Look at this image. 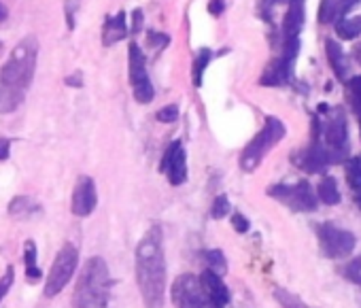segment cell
<instances>
[{"instance_id": "cell-1", "label": "cell", "mask_w": 361, "mask_h": 308, "mask_svg": "<svg viewBox=\"0 0 361 308\" xmlns=\"http://www.w3.org/2000/svg\"><path fill=\"white\" fill-rule=\"evenodd\" d=\"M37 62H39L37 37H26L11 49L5 66L0 68V115L16 113L22 106L32 85Z\"/></svg>"}, {"instance_id": "cell-2", "label": "cell", "mask_w": 361, "mask_h": 308, "mask_svg": "<svg viewBox=\"0 0 361 308\" xmlns=\"http://www.w3.org/2000/svg\"><path fill=\"white\" fill-rule=\"evenodd\" d=\"M136 283L145 302V308H164L166 300V257H164V232L159 226H151L136 247Z\"/></svg>"}, {"instance_id": "cell-3", "label": "cell", "mask_w": 361, "mask_h": 308, "mask_svg": "<svg viewBox=\"0 0 361 308\" xmlns=\"http://www.w3.org/2000/svg\"><path fill=\"white\" fill-rule=\"evenodd\" d=\"M312 138H317L331 160V164L342 162L348 156V125L346 115L340 106H319L312 121Z\"/></svg>"}, {"instance_id": "cell-4", "label": "cell", "mask_w": 361, "mask_h": 308, "mask_svg": "<svg viewBox=\"0 0 361 308\" xmlns=\"http://www.w3.org/2000/svg\"><path fill=\"white\" fill-rule=\"evenodd\" d=\"M111 291V274L109 266L102 257L94 255L83 266L75 293L73 308H106Z\"/></svg>"}, {"instance_id": "cell-5", "label": "cell", "mask_w": 361, "mask_h": 308, "mask_svg": "<svg viewBox=\"0 0 361 308\" xmlns=\"http://www.w3.org/2000/svg\"><path fill=\"white\" fill-rule=\"evenodd\" d=\"M285 134H287V128L279 117H272V115L266 117L264 128L251 138V142L240 153V168L245 173L257 171L259 164L264 162V158L285 138Z\"/></svg>"}, {"instance_id": "cell-6", "label": "cell", "mask_w": 361, "mask_h": 308, "mask_svg": "<svg viewBox=\"0 0 361 308\" xmlns=\"http://www.w3.org/2000/svg\"><path fill=\"white\" fill-rule=\"evenodd\" d=\"M268 196L279 200L283 207H287L293 213H312L317 211L319 198L314 187L308 181H298V183H279L268 187Z\"/></svg>"}, {"instance_id": "cell-7", "label": "cell", "mask_w": 361, "mask_h": 308, "mask_svg": "<svg viewBox=\"0 0 361 308\" xmlns=\"http://www.w3.org/2000/svg\"><path fill=\"white\" fill-rule=\"evenodd\" d=\"M128 77L132 85V96L138 104H151L155 98V87L147 73V56L136 41L128 45Z\"/></svg>"}, {"instance_id": "cell-8", "label": "cell", "mask_w": 361, "mask_h": 308, "mask_svg": "<svg viewBox=\"0 0 361 308\" xmlns=\"http://www.w3.org/2000/svg\"><path fill=\"white\" fill-rule=\"evenodd\" d=\"M317 236H319V245L325 257L329 259H342L348 257L355 247H357V238L353 232L331 223V221H323L317 226Z\"/></svg>"}, {"instance_id": "cell-9", "label": "cell", "mask_w": 361, "mask_h": 308, "mask_svg": "<svg viewBox=\"0 0 361 308\" xmlns=\"http://www.w3.org/2000/svg\"><path fill=\"white\" fill-rule=\"evenodd\" d=\"M77 264H79V251L75 245L66 242L58 251V255L51 264V270L47 274V281H45V295L47 297L58 295L71 283V278L77 270Z\"/></svg>"}, {"instance_id": "cell-10", "label": "cell", "mask_w": 361, "mask_h": 308, "mask_svg": "<svg viewBox=\"0 0 361 308\" xmlns=\"http://www.w3.org/2000/svg\"><path fill=\"white\" fill-rule=\"evenodd\" d=\"M172 302L176 308H215L202 291L200 278L194 274H180L172 285Z\"/></svg>"}, {"instance_id": "cell-11", "label": "cell", "mask_w": 361, "mask_h": 308, "mask_svg": "<svg viewBox=\"0 0 361 308\" xmlns=\"http://www.w3.org/2000/svg\"><path fill=\"white\" fill-rule=\"evenodd\" d=\"M159 173L168 177V183L172 187H178L188 181V153L180 140H172L166 147L164 158L159 162Z\"/></svg>"}, {"instance_id": "cell-12", "label": "cell", "mask_w": 361, "mask_h": 308, "mask_svg": "<svg viewBox=\"0 0 361 308\" xmlns=\"http://www.w3.org/2000/svg\"><path fill=\"white\" fill-rule=\"evenodd\" d=\"M98 204V192H96V183L92 177L83 175L77 179V185L73 190V198H71V211L75 217H90L96 211Z\"/></svg>"}, {"instance_id": "cell-13", "label": "cell", "mask_w": 361, "mask_h": 308, "mask_svg": "<svg viewBox=\"0 0 361 308\" xmlns=\"http://www.w3.org/2000/svg\"><path fill=\"white\" fill-rule=\"evenodd\" d=\"M200 285H202V291L207 293V297L211 300V304L215 308H226L230 304V289L224 283L221 274L207 268L200 276Z\"/></svg>"}, {"instance_id": "cell-14", "label": "cell", "mask_w": 361, "mask_h": 308, "mask_svg": "<svg viewBox=\"0 0 361 308\" xmlns=\"http://www.w3.org/2000/svg\"><path fill=\"white\" fill-rule=\"evenodd\" d=\"M128 35H130V28H128V16H126V11H117L115 16H106L104 18V24H102V45L104 47L117 45Z\"/></svg>"}, {"instance_id": "cell-15", "label": "cell", "mask_w": 361, "mask_h": 308, "mask_svg": "<svg viewBox=\"0 0 361 308\" xmlns=\"http://www.w3.org/2000/svg\"><path fill=\"white\" fill-rule=\"evenodd\" d=\"M289 9L283 20V35L285 39H298L304 26V0H287Z\"/></svg>"}, {"instance_id": "cell-16", "label": "cell", "mask_w": 361, "mask_h": 308, "mask_svg": "<svg viewBox=\"0 0 361 308\" xmlns=\"http://www.w3.org/2000/svg\"><path fill=\"white\" fill-rule=\"evenodd\" d=\"M325 51H327V60H329V64H331L336 77H338L340 81H344V79H346V70H348V62H346V56H344L342 47L338 45V41L327 39V41H325Z\"/></svg>"}, {"instance_id": "cell-17", "label": "cell", "mask_w": 361, "mask_h": 308, "mask_svg": "<svg viewBox=\"0 0 361 308\" xmlns=\"http://www.w3.org/2000/svg\"><path fill=\"white\" fill-rule=\"evenodd\" d=\"M344 171H346V183L353 192V200L361 209V156L350 158L344 164Z\"/></svg>"}, {"instance_id": "cell-18", "label": "cell", "mask_w": 361, "mask_h": 308, "mask_svg": "<svg viewBox=\"0 0 361 308\" xmlns=\"http://www.w3.org/2000/svg\"><path fill=\"white\" fill-rule=\"evenodd\" d=\"M39 213H41V207L30 196H16L9 202V215L13 219H30Z\"/></svg>"}, {"instance_id": "cell-19", "label": "cell", "mask_w": 361, "mask_h": 308, "mask_svg": "<svg viewBox=\"0 0 361 308\" xmlns=\"http://www.w3.org/2000/svg\"><path fill=\"white\" fill-rule=\"evenodd\" d=\"M317 198H319L323 204H329V207L340 204L342 196H340V190H338V183H336L334 177L325 175V177L319 181V185H317Z\"/></svg>"}, {"instance_id": "cell-20", "label": "cell", "mask_w": 361, "mask_h": 308, "mask_svg": "<svg viewBox=\"0 0 361 308\" xmlns=\"http://www.w3.org/2000/svg\"><path fill=\"white\" fill-rule=\"evenodd\" d=\"M213 60V51L211 49H200L196 56H194V64H192V83L194 87H202V81H204V73L209 68Z\"/></svg>"}, {"instance_id": "cell-21", "label": "cell", "mask_w": 361, "mask_h": 308, "mask_svg": "<svg viewBox=\"0 0 361 308\" xmlns=\"http://www.w3.org/2000/svg\"><path fill=\"white\" fill-rule=\"evenodd\" d=\"M336 35L344 41H353L361 35V16H353V18H342L336 22Z\"/></svg>"}, {"instance_id": "cell-22", "label": "cell", "mask_w": 361, "mask_h": 308, "mask_svg": "<svg viewBox=\"0 0 361 308\" xmlns=\"http://www.w3.org/2000/svg\"><path fill=\"white\" fill-rule=\"evenodd\" d=\"M346 98L357 115V121H359V132H361V75L357 77H350L346 81Z\"/></svg>"}, {"instance_id": "cell-23", "label": "cell", "mask_w": 361, "mask_h": 308, "mask_svg": "<svg viewBox=\"0 0 361 308\" xmlns=\"http://www.w3.org/2000/svg\"><path fill=\"white\" fill-rule=\"evenodd\" d=\"M37 255H39V251H37V242L35 240H26V245H24V261H26V276H28V281H39L41 278V268L37 266Z\"/></svg>"}, {"instance_id": "cell-24", "label": "cell", "mask_w": 361, "mask_h": 308, "mask_svg": "<svg viewBox=\"0 0 361 308\" xmlns=\"http://www.w3.org/2000/svg\"><path fill=\"white\" fill-rule=\"evenodd\" d=\"M202 257H204V264H207V268H209V270H213V272H217V274H221V276L228 272V261H226L224 251H219V249H211V251H207Z\"/></svg>"}, {"instance_id": "cell-25", "label": "cell", "mask_w": 361, "mask_h": 308, "mask_svg": "<svg viewBox=\"0 0 361 308\" xmlns=\"http://www.w3.org/2000/svg\"><path fill=\"white\" fill-rule=\"evenodd\" d=\"M274 297H276V302H279L283 308H310L302 297H298L295 293H291V291H287V289H281V287L274 289Z\"/></svg>"}, {"instance_id": "cell-26", "label": "cell", "mask_w": 361, "mask_h": 308, "mask_svg": "<svg viewBox=\"0 0 361 308\" xmlns=\"http://www.w3.org/2000/svg\"><path fill=\"white\" fill-rule=\"evenodd\" d=\"M342 274L348 283L353 285H361V255L350 259L344 268H342Z\"/></svg>"}, {"instance_id": "cell-27", "label": "cell", "mask_w": 361, "mask_h": 308, "mask_svg": "<svg viewBox=\"0 0 361 308\" xmlns=\"http://www.w3.org/2000/svg\"><path fill=\"white\" fill-rule=\"evenodd\" d=\"M147 45L155 51H161L170 45V37L166 32H155V30H149L147 32Z\"/></svg>"}, {"instance_id": "cell-28", "label": "cell", "mask_w": 361, "mask_h": 308, "mask_svg": "<svg viewBox=\"0 0 361 308\" xmlns=\"http://www.w3.org/2000/svg\"><path fill=\"white\" fill-rule=\"evenodd\" d=\"M230 200H228V196L226 194H221V196H217L215 200H213V207H211V217L213 219H224L228 213H230Z\"/></svg>"}, {"instance_id": "cell-29", "label": "cell", "mask_w": 361, "mask_h": 308, "mask_svg": "<svg viewBox=\"0 0 361 308\" xmlns=\"http://www.w3.org/2000/svg\"><path fill=\"white\" fill-rule=\"evenodd\" d=\"M178 115H180L178 104H166V106H161V109L155 113V119H157L159 123H174V121L178 119Z\"/></svg>"}, {"instance_id": "cell-30", "label": "cell", "mask_w": 361, "mask_h": 308, "mask_svg": "<svg viewBox=\"0 0 361 308\" xmlns=\"http://www.w3.org/2000/svg\"><path fill=\"white\" fill-rule=\"evenodd\" d=\"M359 3H361V0H336V16H334V20L338 22V20L346 18L348 11L359 7Z\"/></svg>"}, {"instance_id": "cell-31", "label": "cell", "mask_w": 361, "mask_h": 308, "mask_svg": "<svg viewBox=\"0 0 361 308\" xmlns=\"http://www.w3.org/2000/svg\"><path fill=\"white\" fill-rule=\"evenodd\" d=\"M334 16H336V0H323V3H321V11H319L321 24L334 22Z\"/></svg>"}, {"instance_id": "cell-32", "label": "cell", "mask_w": 361, "mask_h": 308, "mask_svg": "<svg viewBox=\"0 0 361 308\" xmlns=\"http://www.w3.org/2000/svg\"><path fill=\"white\" fill-rule=\"evenodd\" d=\"M13 278H16V270H13V266H9L7 272H5V276L0 278V302H3V297L7 295L9 287L13 285Z\"/></svg>"}, {"instance_id": "cell-33", "label": "cell", "mask_w": 361, "mask_h": 308, "mask_svg": "<svg viewBox=\"0 0 361 308\" xmlns=\"http://www.w3.org/2000/svg\"><path fill=\"white\" fill-rule=\"evenodd\" d=\"M232 228H234L238 234H247V232H249V228H251V223H249V219H247L245 215L234 213V215H232Z\"/></svg>"}, {"instance_id": "cell-34", "label": "cell", "mask_w": 361, "mask_h": 308, "mask_svg": "<svg viewBox=\"0 0 361 308\" xmlns=\"http://www.w3.org/2000/svg\"><path fill=\"white\" fill-rule=\"evenodd\" d=\"M145 26V13L142 9H134L132 11V26H130V35H138Z\"/></svg>"}, {"instance_id": "cell-35", "label": "cell", "mask_w": 361, "mask_h": 308, "mask_svg": "<svg viewBox=\"0 0 361 308\" xmlns=\"http://www.w3.org/2000/svg\"><path fill=\"white\" fill-rule=\"evenodd\" d=\"M64 83H66L68 87H75V90H81V87H83V73H81V70H75L73 75H68V77H64Z\"/></svg>"}, {"instance_id": "cell-36", "label": "cell", "mask_w": 361, "mask_h": 308, "mask_svg": "<svg viewBox=\"0 0 361 308\" xmlns=\"http://www.w3.org/2000/svg\"><path fill=\"white\" fill-rule=\"evenodd\" d=\"M11 138H7V136H0V162H5V160H9V156H11Z\"/></svg>"}, {"instance_id": "cell-37", "label": "cell", "mask_w": 361, "mask_h": 308, "mask_svg": "<svg viewBox=\"0 0 361 308\" xmlns=\"http://www.w3.org/2000/svg\"><path fill=\"white\" fill-rule=\"evenodd\" d=\"M224 11H226V3H224V0H209V13L213 18L224 16Z\"/></svg>"}, {"instance_id": "cell-38", "label": "cell", "mask_w": 361, "mask_h": 308, "mask_svg": "<svg viewBox=\"0 0 361 308\" xmlns=\"http://www.w3.org/2000/svg\"><path fill=\"white\" fill-rule=\"evenodd\" d=\"M7 18H9V9L3 3H0V22H5Z\"/></svg>"}, {"instance_id": "cell-39", "label": "cell", "mask_w": 361, "mask_h": 308, "mask_svg": "<svg viewBox=\"0 0 361 308\" xmlns=\"http://www.w3.org/2000/svg\"><path fill=\"white\" fill-rule=\"evenodd\" d=\"M274 3H283V0H274ZM285 3H287V0H285Z\"/></svg>"}]
</instances>
